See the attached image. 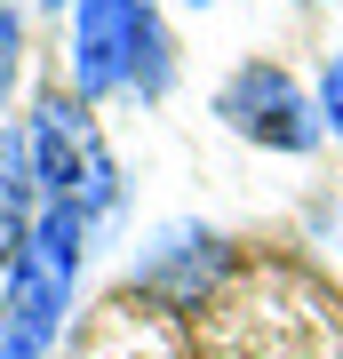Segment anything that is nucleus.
<instances>
[{
    "mask_svg": "<svg viewBox=\"0 0 343 359\" xmlns=\"http://www.w3.org/2000/svg\"><path fill=\"white\" fill-rule=\"evenodd\" d=\"M80 96H112L136 80L144 96L168 88V40L152 25V0H80Z\"/></svg>",
    "mask_w": 343,
    "mask_h": 359,
    "instance_id": "f257e3e1",
    "label": "nucleus"
},
{
    "mask_svg": "<svg viewBox=\"0 0 343 359\" xmlns=\"http://www.w3.org/2000/svg\"><path fill=\"white\" fill-rule=\"evenodd\" d=\"M216 112H224L248 144H271V152H311V144H319V112L295 96V80H288L280 65H240V72L224 80Z\"/></svg>",
    "mask_w": 343,
    "mask_h": 359,
    "instance_id": "f03ea898",
    "label": "nucleus"
},
{
    "mask_svg": "<svg viewBox=\"0 0 343 359\" xmlns=\"http://www.w3.org/2000/svg\"><path fill=\"white\" fill-rule=\"evenodd\" d=\"M88 128H80V112L64 96H40V112H32V184L48 200H72L80 192V160H88Z\"/></svg>",
    "mask_w": 343,
    "mask_h": 359,
    "instance_id": "7ed1b4c3",
    "label": "nucleus"
},
{
    "mask_svg": "<svg viewBox=\"0 0 343 359\" xmlns=\"http://www.w3.org/2000/svg\"><path fill=\"white\" fill-rule=\"evenodd\" d=\"M208 280H216V240H208V231H168L152 256L136 264V287H160V295H176V304H191Z\"/></svg>",
    "mask_w": 343,
    "mask_h": 359,
    "instance_id": "20e7f679",
    "label": "nucleus"
},
{
    "mask_svg": "<svg viewBox=\"0 0 343 359\" xmlns=\"http://www.w3.org/2000/svg\"><path fill=\"white\" fill-rule=\"evenodd\" d=\"M25 248H32V152L0 136V287L16 280Z\"/></svg>",
    "mask_w": 343,
    "mask_h": 359,
    "instance_id": "39448f33",
    "label": "nucleus"
},
{
    "mask_svg": "<svg viewBox=\"0 0 343 359\" xmlns=\"http://www.w3.org/2000/svg\"><path fill=\"white\" fill-rule=\"evenodd\" d=\"M319 120L343 128V56H328V72H319Z\"/></svg>",
    "mask_w": 343,
    "mask_h": 359,
    "instance_id": "423d86ee",
    "label": "nucleus"
},
{
    "mask_svg": "<svg viewBox=\"0 0 343 359\" xmlns=\"http://www.w3.org/2000/svg\"><path fill=\"white\" fill-rule=\"evenodd\" d=\"M191 8H200V0H191Z\"/></svg>",
    "mask_w": 343,
    "mask_h": 359,
    "instance_id": "0eeeda50",
    "label": "nucleus"
}]
</instances>
